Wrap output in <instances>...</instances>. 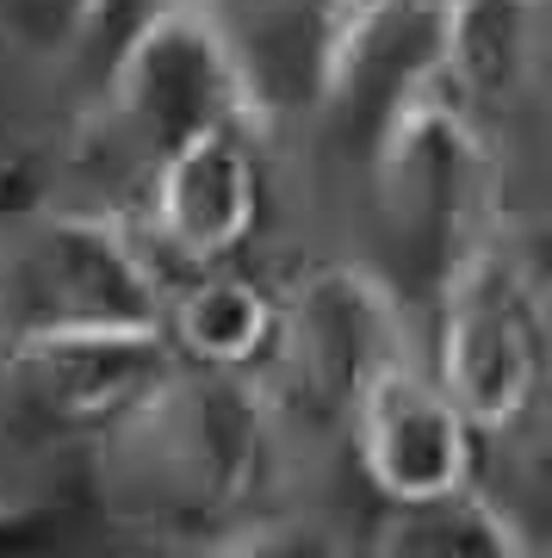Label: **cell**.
Instances as JSON below:
<instances>
[{"mask_svg":"<svg viewBox=\"0 0 552 558\" xmlns=\"http://www.w3.org/2000/svg\"><path fill=\"white\" fill-rule=\"evenodd\" d=\"M279 435L286 422L261 379L180 366L168 391L106 447L131 459V497L143 521L212 546L267 515Z\"/></svg>","mask_w":552,"mask_h":558,"instance_id":"6da1fadb","label":"cell"},{"mask_svg":"<svg viewBox=\"0 0 552 558\" xmlns=\"http://www.w3.org/2000/svg\"><path fill=\"white\" fill-rule=\"evenodd\" d=\"M367 186L392 248L379 267L404 299H429L459 255L496 236V131L429 69L367 131Z\"/></svg>","mask_w":552,"mask_h":558,"instance_id":"7a4b0ae2","label":"cell"},{"mask_svg":"<svg viewBox=\"0 0 552 558\" xmlns=\"http://www.w3.org/2000/svg\"><path fill=\"white\" fill-rule=\"evenodd\" d=\"M429 366L478 440H521L547 410V299L496 230L459 255L429 299Z\"/></svg>","mask_w":552,"mask_h":558,"instance_id":"3957f363","label":"cell"},{"mask_svg":"<svg viewBox=\"0 0 552 558\" xmlns=\"http://www.w3.org/2000/svg\"><path fill=\"white\" fill-rule=\"evenodd\" d=\"M410 354V299L397 292V279L379 260L336 255L311 260L292 286H279L274 354L255 379L286 428H341L348 403Z\"/></svg>","mask_w":552,"mask_h":558,"instance_id":"277c9868","label":"cell"},{"mask_svg":"<svg viewBox=\"0 0 552 558\" xmlns=\"http://www.w3.org/2000/svg\"><path fill=\"white\" fill-rule=\"evenodd\" d=\"M99 124L137 168L205 131H261L242 62L205 0H168L99 50Z\"/></svg>","mask_w":552,"mask_h":558,"instance_id":"5b68a950","label":"cell"},{"mask_svg":"<svg viewBox=\"0 0 552 558\" xmlns=\"http://www.w3.org/2000/svg\"><path fill=\"white\" fill-rule=\"evenodd\" d=\"M180 373L161 329H32L0 336V391L32 428L112 440Z\"/></svg>","mask_w":552,"mask_h":558,"instance_id":"8992f818","label":"cell"},{"mask_svg":"<svg viewBox=\"0 0 552 558\" xmlns=\"http://www.w3.org/2000/svg\"><path fill=\"white\" fill-rule=\"evenodd\" d=\"M341 435H348L360 484L385 509H434L478 484L484 440L472 435V422L459 416L454 398L434 385V373L416 354L385 366L348 403Z\"/></svg>","mask_w":552,"mask_h":558,"instance_id":"52a82bcc","label":"cell"},{"mask_svg":"<svg viewBox=\"0 0 552 558\" xmlns=\"http://www.w3.org/2000/svg\"><path fill=\"white\" fill-rule=\"evenodd\" d=\"M261 211H267V186H261L255 131H205L143 168L131 218L168 274H199L249 255Z\"/></svg>","mask_w":552,"mask_h":558,"instance_id":"ba28073f","label":"cell"},{"mask_svg":"<svg viewBox=\"0 0 552 558\" xmlns=\"http://www.w3.org/2000/svg\"><path fill=\"white\" fill-rule=\"evenodd\" d=\"M429 69L472 119H521L547 75V0H434Z\"/></svg>","mask_w":552,"mask_h":558,"instance_id":"9c48e42d","label":"cell"},{"mask_svg":"<svg viewBox=\"0 0 552 558\" xmlns=\"http://www.w3.org/2000/svg\"><path fill=\"white\" fill-rule=\"evenodd\" d=\"M274 329H279V286L255 279L242 260L168 279L161 336H168L180 366H193V373L255 379L274 354Z\"/></svg>","mask_w":552,"mask_h":558,"instance_id":"30bf717a","label":"cell"},{"mask_svg":"<svg viewBox=\"0 0 552 558\" xmlns=\"http://www.w3.org/2000/svg\"><path fill=\"white\" fill-rule=\"evenodd\" d=\"M373 558H540L533 539L515 527L509 509H496L484 490H466L434 509H392Z\"/></svg>","mask_w":552,"mask_h":558,"instance_id":"8fae6325","label":"cell"},{"mask_svg":"<svg viewBox=\"0 0 552 558\" xmlns=\"http://www.w3.org/2000/svg\"><path fill=\"white\" fill-rule=\"evenodd\" d=\"M106 0H0V50L32 69H81L99 50Z\"/></svg>","mask_w":552,"mask_h":558,"instance_id":"7c38bea8","label":"cell"},{"mask_svg":"<svg viewBox=\"0 0 552 558\" xmlns=\"http://www.w3.org/2000/svg\"><path fill=\"white\" fill-rule=\"evenodd\" d=\"M205 558H348L341 539L316 521H286V515H261L237 534H224L205 546Z\"/></svg>","mask_w":552,"mask_h":558,"instance_id":"4fadbf2b","label":"cell"},{"mask_svg":"<svg viewBox=\"0 0 552 558\" xmlns=\"http://www.w3.org/2000/svg\"><path fill=\"white\" fill-rule=\"evenodd\" d=\"M156 7H168V0H106V25H99V50H106V44L119 38V32H131L137 20H149ZM99 50H94V57H99Z\"/></svg>","mask_w":552,"mask_h":558,"instance_id":"5bb4252c","label":"cell"},{"mask_svg":"<svg viewBox=\"0 0 552 558\" xmlns=\"http://www.w3.org/2000/svg\"><path fill=\"white\" fill-rule=\"evenodd\" d=\"M187 558H205V553H187Z\"/></svg>","mask_w":552,"mask_h":558,"instance_id":"9a60e30c","label":"cell"}]
</instances>
